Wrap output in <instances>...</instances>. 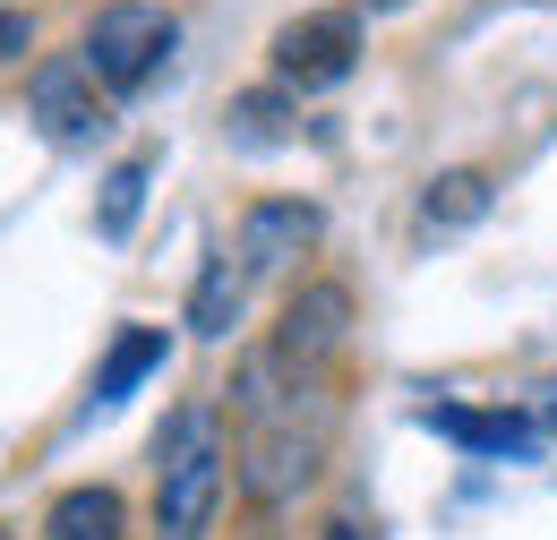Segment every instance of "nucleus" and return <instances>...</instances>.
Here are the masks:
<instances>
[{
  "instance_id": "obj_1",
  "label": "nucleus",
  "mask_w": 557,
  "mask_h": 540,
  "mask_svg": "<svg viewBox=\"0 0 557 540\" xmlns=\"http://www.w3.org/2000/svg\"><path fill=\"white\" fill-rule=\"evenodd\" d=\"M344 369H300L283 360L275 343H249L240 369H232V395H223V420H232V472H240V498L258 515H292L326 464H335V438H344Z\"/></svg>"
},
{
  "instance_id": "obj_2",
  "label": "nucleus",
  "mask_w": 557,
  "mask_h": 540,
  "mask_svg": "<svg viewBox=\"0 0 557 540\" xmlns=\"http://www.w3.org/2000/svg\"><path fill=\"white\" fill-rule=\"evenodd\" d=\"M240 489L232 472V420L214 395L172 404V420L154 429V506H146V540H214L223 498Z\"/></svg>"
},
{
  "instance_id": "obj_3",
  "label": "nucleus",
  "mask_w": 557,
  "mask_h": 540,
  "mask_svg": "<svg viewBox=\"0 0 557 540\" xmlns=\"http://www.w3.org/2000/svg\"><path fill=\"white\" fill-rule=\"evenodd\" d=\"M172 44H181V9H172V0H103V9L77 26V61H86V77H95L112 103H138L146 86L163 77Z\"/></svg>"
},
{
  "instance_id": "obj_4",
  "label": "nucleus",
  "mask_w": 557,
  "mask_h": 540,
  "mask_svg": "<svg viewBox=\"0 0 557 540\" xmlns=\"http://www.w3.org/2000/svg\"><path fill=\"white\" fill-rule=\"evenodd\" d=\"M369 52V26H360V9L335 0V9H300V17H283L275 35H267V77H275L283 95H326V86H344L351 69Z\"/></svg>"
},
{
  "instance_id": "obj_5",
  "label": "nucleus",
  "mask_w": 557,
  "mask_h": 540,
  "mask_svg": "<svg viewBox=\"0 0 557 540\" xmlns=\"http://www.w3.org/2000/svg\"><path fill=\"white\" fill-rule=\"evenodd\" d=\"M351 318H360V300H351V283H335V274H309L292 300L275 309V352L283 360H300V369H344L351 352Z\"/></svg>"
},
{
  "instance_id": "obj_6",
  "label": "nucleus",
  "mask_w": 557,
  "mask_h": 540,
  "mask_svg": "<svg viewBox=\"0 0 557 540\" xmlns=\"http://www.w3.org/2000/svg\"><path fill=\"white\" fill-rule=\"evenodd\" d=\"M26 121L52 137V146H95L112 130V95L86 77L77 52H52V61L26 69Z\"/></svg>"
},
{
  "instance_id": "obj_7",
  "label": "nucleus",
  "mask_w": 557,
  "mask_h": 540,
  "mask_svg": "<svg viewBox=\"0 0 557 540\" xmlns=\"http://www.w3.org/2000/svg\"><path fill=\"white\" fill-rule=\"evenodd\" d=\"M318 232H326L318 198H249L240 223H232V258H240L249 283H275V274H292L318 249Z\"/></svg>"
},
{
  "instance_id": "obj_8",
  "label": "nucleus",
  "mask_w": 557,
  "mask_h": 540,
  "mask_svg": "<svg viewBox=\"0 0 557 540\" xmlns=\"http://www.w3.org/2000/svg\"><path fill=\"white\" fill-rule=\"evenodd\" d=\"M129 498L112 489V480H70V489H52L44 498V515H35V540H129Z\"/></svg>"
},
{
  "instance_id": "obj_9",
  "label": "nucleus",
  "mask_w": 557,
  "mask_h": 540,
  "mask_svg": "<svg viewBox=\"0 0 557 540\" xmlns=\"http://www.w3.org/2000/svg\"><path fill=\"white\" fill-rule=\"evenodd\" d=\"M497 206V172L488 163H446L420 181V232H472Z\"/></svg>"
},
{
  "instance_id": "obj_10",
  "label": "nucleus",
  "mask_w": 557,
  "mask_h": 540,
  "mask_svg": "<svg viewBox=\"0 0 557 540\" xmlns=\"http://www.w3.org/2000/svg\"><path fill=\"white\" fill-rule=\"evenodd\" d=\"M240 309H249V274L232 249H207V267H198V292H189V335L198 343H223L240 327Z\"/></svg>"
},
{
  "instance_id": "obj_11",
  "label": "nucleus",
  "mask_w": 557,
  "mask_h": 540,
  "mask_svg": "<svg viewBox=\"0 0 557 540\" xmlns=\"http://www.w3.org/2000/svg\"><path fill=\"white\" fill-rule=\"evenodd\" d=\"M437 438L472 446V455H523L532 446V412H463V404H429L420 412Z\"/></svg>"
},
{
  "instance_id": "obj_12",
  "label": "nucleus",
  "mask_w": 557,
  "mask_h": 540,
  "mask_svg": "<svg viewBox=\"0 0 557 540\" xmlns=\"http://www.w3.org/2000/svg\"><path fill=\"white\" fill-rule=\"evenodd\" d=\"M163 352H172V335H163V327H121V335H112V352H103V369H95V404H121L138 378H154V369H163Z\"/></svg>"
},
{
  "instance_id": "obj_13",
  "label": "nucleus",
  "mask_w": 557,
  "mask_h": 540,
  "mask_svg": "<svg viewBox=\"0 0 557 540\" xmlns=\"http://www.w3.org/2000/svg\"><path fill=\"white\" fill-rule=\"evenodd\" d=\"M146 181H154V155H146V146H138V155H121V163L103 172V206H95V232H103V241H129Z\"/></svg>"
},
{
  "instance_id": "obj_14",
  "label": "nucleus",
  "mask_w": 557,
  "mask_h": 540,
  "mask_svg": "<svg viewBox=\"0 0 557 540\" xmlns=\"http://www.w3.org/2000/svg\"><path fill=\"white\" fill-rule=\"evenodd\" d=\"M283 86H267V95H240V103H232V112H223V121H240V137H283Z\"/></svg>"
},
{
  "instance_id": "obj_15",
  "label": "nucleus",
  "mask_w": 557,
  "mask_h": 540,
  "mask_svg": "<svg viewBox=\"0 0 557 540\" xmlns=\"http://www.w3.org/2000/svg\"><path fill=\"white\" fill-rule=\"evenodd\" d=\"M26 52H35V17L0 0V69H17V61H26Z\"/></svg>"
},
{
  "instance_id": "obj_16",
  "label": "nucleus",
  "mask_w": 557,
  "mask_h": 540,
  "mask_svg": "<svg viewBox=\"0 0 557 540\" xmlns=\"http://www.w3.org/2000/svg\"><path fill=\"white\" fill-rule=\"evenodd\" d=\"M326 540H377V515H360V506H335V515H326Z\"/></svg>"
},
{
  "instance_id": "obj_17",
  "label": "nucleus",
  "mask_w": 557,
  "mask_h": 540,
  "mask_svg": "<svg viewBox=\"0 0 557 540\" xmlns=\"http://www.w3.org/2000/svg\"><path fill=\"white\" fill-rule=\"evenodd\" d=\"M532 429H541V438H557V378H541V386H532Z\"/></svg>"
},
{
  "instance_id": "obj_18",
  "label": "nucleus",
  "mask_w": 557,
  "mask_h": 540,
  "mask_svg": "<svg viewBox=\"0 0 557 540\" xmlns=\"http://www.w3.org/2000/svg\"><path fill=\"white\" fill-rule=\"evenodd\" d=\"M360 17H395V9H412V0H351Z\"/></svg>"
},
{
  "instance_id": "obj_19",
  "label": "nucleus",
  "mask_w": 557,
  "mask_h": 540,
  "mask_svg": "<svg viewBox=\"0 0 557 540\" xmlns=\"http://www.w3.org/2000/svg\"><path fill=\"white\" fill-rule=\"evenodd\" d=\"M0 540H17V532H9V524H0Z\"/></svg>"
},
{
  "instance_id": "obj_20",
  "label": "nucleus",
  "mask_w": 557,
  "mask_h": 540,
  "mask_svg": "<svg viewBox=\"0 0 557 540\" xmlns=\"http://www.w3.org/2000/svg\"><path fill=\"white\" fill-rule=\"evenodd\" d=\"M9 9H26V0H9Z\"/></svg>"
}]
</instances>
